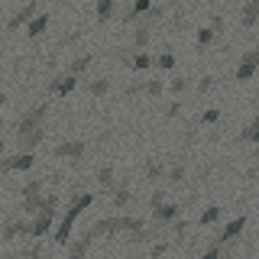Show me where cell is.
Listing matches in <instances>:
<instances>
[{"mask_svg":"<svg viewBox=\"0 0 259 259\" xmlns=\"http://www.w3.org/2000/svg\"><path fill=\"white\" fill-rule=\"evenodd\" d=\"M91 201H94L91 191H81V194H75V198H71V204H68V210H65V217H62V224H59V233H55V240H59V243H68L71 227H75L78 214H81L84 207H91Z\"/></svg>","mask_w":259,"mask_h":259,"instance_id":"6da1fadb","label":"cell"},{"mask_svg":"<svg viewBox=\"0 0 259 259\" xmlns=\"http://www.w3.org/2000/svg\"><path fill=\"white\" fill-rule=\"evenodd\" d=\"M46 113H49V104H36V107H29L20 120H16V133L39 130V126H42V120H46Z\"/></svg>","mask_w":259,"mask_h":259,"instance_id":"7a4b0ae2","label":"cell"},{"mask_svg":"<svg viewBox=\"0 0 259 259\" xmlns=\"http://www.w3.org/2000/svg\"><path fill=\"white\" fill-rule=\"evenodd\" d=\"M55 159H71L78 165V162L84 159V143H81V140H65V143H59V146H55Z\"/></svg>","mask_w":259,"mask_h":259,"instance_id":"3957f363","label":"cell"},{"mask_svg":"<svg viewBox=\"0 0 259 259\" xmlns=\"http://www.w3.org/2000/svg\"><path fill=\"white\" fill-rule=\"evenodd\" d=\"M32 162H36L32 152H16V156H7L0 162V168L4 172H26V168H32Z\"/></svg>","mask_w":259,"mask_h":259,"instance_id":"277c9868","label":"cell"},{"mask_svg":"<svg viewBox=\"0 0 259 259\" xmlns=\"http://www.w3.org/2000/svg\"><path fill=\"white\" fill-rule=\"evenodd\" d=\"M46 140V126L39 130H26V133H16V143H20V152H32L39 143Z\"/></svg>","mask_w":259,"mask_h":259,"instance_id":"5b68a950","label":"cell"},{"mask_svg":"<svg viewBox=\"0 0 259 259\" xmlns=\"http://www.w3.org/2000/svg\"><path fill=\"white\" fill-rule=\"evenodd\" d=\"M243 227H246V214H240V217H233L230 224L221 230V237H217V246H224V243H233L243 233Z\"/></svg>","mask_w":259,"mask_h":259,"instance_id":"8992f818","label":"cell"},{"mask_svg":"<svg viewBox=\"0 0 259 259\" xmlns=\"http://www.w3.org/2000/svg\"><path fill=\"white\" fill-rule=\"evenodd\" d=\"M113 233H120V217H101L94 227H91V233L88 237H113Z\"/></svg>","mask_w":259,"mask_h":259,"instance_id":"52a82bcc","label":"cell"},{"mask_svg":"<svg viewBox=\"0 0 259 259\" xmlns=\"http://www.w3.org/2000/svg\"><path fill=\"white\" fill-rule=\"evenodd\" d=\"M78 88V78L75 75H59V78H52V84H49V94H55V97H65V94H71Z\"/></svg>","mask_w":259,"mask_h":259,"instance_id":"ba28073f","label":"cell"},{"mask_svg":"<svg viewBox=\"0 0 259 259\" xmlns=\"http://www.w3.org/2000/svg\"><path fill=\"white\" fill-rule=\"evenodd\" d=\"M178 217H182V204H162L152 210V221L156 224H175Z\"/></svg>","mask_w":259,"mask_h":259,"instance_id":"9c48e42d","label":"cell"},{"mask_svg":"<svg viewBox=\"0 0 259 259\" xmlns=\"http://www.w3.org/2000/svg\"><path fill=\"white\" fill-rule=\"evenodd\" d=\"M36 10H39L36 4H26V7H20V10H16V13L10 16V23H7V29H10V32H13V29H20L23 23H29V16L36 13Z\"/></svg>","mask_w":259,"mask_h":259,"instance_id":"30bf717a","label":"cell"},{"mask_svg":"<svg viewBox=\"0 0 259 259\" xmlns=\"http://www.w3.org/2000/svg\"><path fill=\"white\" fill-rule=\"evenodd\" d=\"M16 237H29V221H10L4 227V240H16Z\"/></svg>","mask_w":259,"mask_h":259,"instance_id":"8fae6325","label":"cell"},{"mask_svg":"<svg viewBox=\"0 0 259 259\" xmlns=\"http://www.w3.org/2000/svg\"><path fill=\"white\" fill-rule=\"evenodd\" d=\"M88 246H91V237L84 233V237H81L78 243H71V249H68V259H84V256H88Z\"/></svg>","mask_w":259,"mask_h":259,"instance_id":"7c38bea8","label":"cell"},{"mask_svg":"<svg viewBox=\"0 0 259 259\" xmlns=\"http://www.w3.org/2000/svg\"><path fill=\"white\" fill-rule=\"evenodd\" d=\"M256 16H259V0H253V4H246L243 7V29H249L256 23Z\"/></svg>","mask_w":259,"mask_h":259,"instance_id":"4fadbf2b","label":"cell"},{"mask_svg":"<svg viewBox=\"0 0 259 259\" xmlns=\"http://www.w3.org/2000/svg\"><path fill=\"white\" fill-rule=\"evenodd\" d=\"M46 26H49V13H39V16H36V20H32V23H29V29H26V36H29V39H36V36H39V32H42Z\"/></svg>","mask_w":259,"mask_h":259,"instance_id":"5bb4252c","label":"cell"},{"mask_svg":"<svg viewBox=\"0 0 259 259\" xmlns=\"http://www.w3.org/2000/svg\"><path fill=\"white\" fill-rule=\"evenodd\" d=\"M39 194H42V182H39V178H32V182L23 185V201H32V198H39Z\"/></svg>","mask_w":259,"mask_h":259,"instance_id":"9a60e30c","label":"cell"},{"mask_svg":"<svg viewBox=\"0 0 259 259\" xmlns=\"http://www.w3.org/2000/svg\"><path fill=\"white\" fill-rule=\"evenodd\" d=\"M91 62H94V55H91V52H88V55H81V59H75V62L68 65V75H75V78H78L81 71H84L88 65H91Z\"/></svg>","mask_w":259,"mask_h":259,"instance_id":"2e32d148","label":"cell"},{"mask_svg":"<svg viewBox=\"0 0 259 259\" xmlns=\"http://www.w3.org/2000/svg\"><path fill=\"white\" fill-rule=\"evenodd\" d=\"M149 65H152V55H146V52H136L133 59H130V68H136V71L149 68Z\"/></svg>","mask_w":259,"mask_h":259,"instance_id":"e0dca14e","label":"cell"},{"mask_svg":"<svg viewBox=\"0 0 259 259\" xmlns=\"http://www.w3.org/2000/svg\"><path fill=\"white\" fill-rule=\"evenodd\" d=\"M126 201H130V185L123 182V185H117V188H113V204H117V207H123Z\"/></svg>","mask_w":259,"mask_h":259,"instance_id":"ac0fdd59","label":"cell"},{"mask_svg":"<svg viewBox=\"0 0 259 259\" xmlns=\"http://www.w3.org/2000/svg\"><path fill=\"white\" fill-rule=\"evenodd\" d=\"M152 65H156V68H162V71H168V68H175V55H172V52H162L159 59H152Z\"/></svg>","mask_w":259,"mask_h":259,"instance_id":"d6986e66","label":"cell"},{"mask_svg":"<svg viewBox=\"0 0 259 259\" xmlns=\"http://www.w3.org/2000/svg\"><path fill=\"white\" fill-rule=\"evenodd\" d=\"M214 39H217V32L210 29V26H201V29H198V46H201V49H204V46H210Z\"/></svg>","mask_w":259,"mask_h":259,"instance_id":"ffe728a7","label":"cell"},{"mask_svg":"<svg viewBox=\"0 0 259 259\" xmlns=\"http://www.w3.org/2000/svg\"><path fill=\"white\" fill-rule=\"evenodd\" d=\"M113 16V0H101V4H97V20H110Z\"/></svg>","mask_w":259,"mask_h":259,"instance_id":"44dd1931","label":"cell"},{"mask_svg":"<svg viewBox=\"0 0 259 259\" xmlns=\"http://www.w3.org/2000/svg\"><path fill=\"white\" fill-rule=\"evenodd\" d=\"M97 182H101V188H113V168L104 165L101 172H97Z\"/></svg>","mask_w":259,"mask_h":259,"instance_id":"7402d4cb","label":"cell"},{"mask_svg":"<svg viewBox=\"0 0 259 259\" xmlns=\"http://www.w3.org/2000/svg\"><path fill=\"white\" fill-rule=\"evenodd\" d=\"M217 217H221V207H207V210H204V214H201V217H198V224H201V227H210V224H214V221H217Z\"/></svg>","mask_w":259,"mask_h":259,"instance_id":"603a6c76","label":"cell"},{"mask_svg":"<svg viewBox=\"0 0 259 259\" xmlns=\"http://www.w3.org/2000/svg\"><path fill=\"white\" fill-rule=\"evenodd\" d=\"M162 88H165V84H162L159 78H152V81H143V91H146V94H152V97H159V94H162Z\"/></svg>","mask_w":259,"mask_h":259,"instance_id":"cb8c5ba5","label":"cell"},{"mask_svg":"<svg viewBox=\"0 0 259 259\" xmlns=\"http://www.w3.org/2000/svg\"><path fill=\"white\" fill-rule=\"evenodd\" d=\"M146 42H149V26H140V29L133 32V46H136V49H143Z\"/></svg>","mask_w":259,"mask_h":259,"instance_id":"d4e9b609","label":"cell"},{"mask_svg":"<svg viewBox=\"0 0 259 259\" xmlns=\"http://www.w3.org/2000/svg\"><path fill=\"white\" fill-rule=\"evenodd\" d=\"M107 91H110V81H107V78H97V81H91V94L101 97V94H107Z\"/></svg>","mask_w":259,"mask_h":259,"instance_id":"484cf974","label":"cell"},{"mask_svg":"<svg viewBox=\"0 0 259 259\" xmlns=\"http://www.w3.org/2000/svg\"><path fill=\"white\" fill-rule=\"evenodd\" d=\"M146 175H149V178H159V175H162L159 159H149V162H146Z\"/></svg>","mask_w":259,"mask_h":259,"instance_id":"4316f807","label":"cell"},{"mask_svg":"<svg viewBox=\"0 0 259 259\" xmlns=\"http://www.w3.org/2000/svg\"><path fill=\"white\" fill-rule=\"evenodd\" d=\"M217 120H221V110H217V107H210V110L201 113V123H217Z\"/></svg>","mask_w":259,"mask_h":259,"instance_id":"83f0119b","label":"cell"},{"mask_svg":"<svg viewBox=\"0 0 259 259\" xmlns=\"http://www.w3.org/2000/svg\"><path fill=\"white\" fill-rule=\"evenodd\" d=\"M182 178H185V165H175L172 172H168V182H172V185H178Z\"/></svg>","mask_w":259,"mask_h":259,"instance_id":"f1b7e54d","label":"cell"},{"mask_svg":"<svg viewBox=\"0 0 259 259\" xmlns=\"http://www.w3.org/2000/svg\"><path fill=\"white\" fill-rule=\"evenodd\" d=\"M172 230H175V240H182V233L188 230V224H185V217H178V221L172 224Z\"/></svg>","mask_w":259,"mask_h":259,"instance_id":"f546056e","label":"cell"},{"mask_svg":"<svg viewBox=\"0 0 259 259\" xmlns=\"http://www.w3.org/2000/svg\"><path fill=\"white\" fill-rule=\"evenodd\" d=\"M172 91H175V94L188 91V78H175V81H172Z\"/></svg>","mask_w":259,"mask_h":259,"instance_id":"4dcf8cb0","label":"cell"},{"mask_svg":"<svg viewBox=\"0 0 259 259\" xmlns=\"http://www.w3.org/2000/svg\"><path fill=\"white\" fill-rule=\"evenodd\" d=\"M149 204H152V210H156V207H162V204H165V191H156V194L149 198Z\"/></svg>","mask_w":259,"mask_h":259,"instance_id":"1f68e13d","label":"cell"},{"mask_svg":"<svg viewBox=\"0 0 259 259\" xmlns=\"http://www.w3.org/2000/svg\"><path fill=\"white\" fill-rule=\"evenodd\" d=\"M201 259H221V246H217V243H214V246H207V253L201 256Z\"/></svg>","mask_w":259,"mask_h":259,"instance_id":"d6a6232c","label":"cell"},{"mask_svg":"<svg viewBox=\"0 0 259 259\" xmlns=\"http://www.w3.org/2000/svg\"><path fill=\"white\" fill-rule=\"evenodd\" d=\"M210 88H214V78H201V84H198V91H201V94H207V91H210Z\"/></svg>","mask_w":259,"mask_h":259,"instance_id":"836d02e7","label":"cell"},{"mask_svg":"<svg viewBox=\"0 0 259 259\" xmlns=\"http://www.w3.org/2000/svg\"><path fill=\"white\" fill-rule=\"evenodd\" d=\"M78 39H81V29L78 32H68V36L62 39V46H71V42H78Z\"/></svg>","mask_w":259,"mask_h":259,"instance_id":"e575fe53","label":"cell"},{"mask_svg":"<svg viewBox=\"0 0 259 259\" xmlns=\"http://www.w3.org/2000/svg\"><path fill=\"white\" fill-rule=\"evenodd\" d=\"M165 249H168V243H156V246H152V259H159Z\"/></svg>","mask_w":259,"mask_h":259,"instance_id":"d590c367","label":"cell"},{"mask_svg":"<svg viewBox=\"0 0 259 259\" xmlns=\"http://www.w3.org/2000/svg\"><path fill=\"white\" fill-rule=\"evenodd\" d=\"M4 104H7V94H4V91H0V107H4Z\"/></svg>","mask_w":259,"mask_h":259,"instance_id":"8d00e7d4","label":"cell"},{"mask_svg":"<svg viewBox=\"0 0 259 259\" xmlns=\"http://www.w3.org/2000/svg\"><path fill=\"white\" fill-rule=\"evenodd\" d=\"M0 162H4V140H0Z\"/></svg>","mask_w":259,"mask_h":259,"instance_id":"74e56055","label":"cell"}]
</instances>
